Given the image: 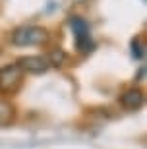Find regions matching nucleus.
Here are the masks:
<instances>
[{"mask_svg":"<svg viewBox=\"0 0 147 149\" xmlns=\"http://www.w3.org/2000/svg\"><path fill=\"white\" fill-rule=\"evenodd\" d=\"M47 41H49V31L41 25H23L12 33V45H16V47L45 45Z\"/></svg>","mask_w":147,"mask_h":149,"instance_id":"nucleus-1","label":"nucleus"},{"mask_svg":"<svg viewBox=\"0 0 147 149\" xmlns=\"http://www.w3.org/2000/svg\"><path fill=\"white\" fill-rule=\"evenodd\" d=\"M14 116H16V111H14V105L10 101H6L0 97V128H6L14 122Z\"/></svg>","mask_w":147,"mask_h":149,"instance_id":"nucleus-6","label":"nucleus"},{"mask_svg":"<svg viewBox=\"0 0 147 149\" xmlns=\"http://www.w3.org/2000/svg\"><path fill=\"white\" fill-rule=\"evenodd\" d=\"M23 81V72L17 64H6L0 68V93H16Z\"/></svg>","mask_w":147,"mask_h":149,"instance_id":"nucleus-2","label":"nucleus"},{"mask_svg":"<svg viewBox=\"0 0 147 149\" xmlns=\"http://www.w3.org/2000/svg\"><path fill=\"white\" fill-rule=\"evenodd\" d=\"M132 54L137 60H143V54H145V45L141 43V39H134L132 41Z\"/></svg>","mask_w":147,"mask_h":149,"instance_id":"nucleus-8","label":"nucleus"},{"mask_svg":"<svg viewBox=\"0 0 147 149\" xmlns=\"http://www.w3.org/2000/svg\"><path fill=\"white\" fill-rule=\"evenodd\" d=\"M17 68L22 70L23 74H31V76H39V74H45L50 68L47 56L41 54H29V56H22L20 60L16 62Z\"/></svg>","mask_w":147,"mask_h":149,"instance_id":"nucleus-4","label":"nucleus"},{"mask_svg":"<svg viewBox=\"0 0 147 149\" xmlns=\"http://www.w3.org/2000/svg\"><path fill=\"white\" fill-rule=\"evenodd\" d=\"M143 101H145L143 91L141 89H136V87L128 89V91H124V93L120 95V105L126 111H137V109H141Z\"/></svg>","mask_w":147,"mask_h":149,"instance_id":"nucleus-5","label":"nucleus"},{"mask_svg":"<svg viewBox=\"0 0 147 149\" xmlns=\"http://www.w3.org/2000/svg\"><path fill=\"white\" fill-rule=\"evenodd\" d=\"M47 60H49V64L50 66H64L66 64V60H68V54H66L62 49H56V50H52L49 56H47Z\"/></svg>","mask_w":147,"mask_h":149,"instance_id":"nucleus-7","label":"nucleus"},{"mask_svg":"<svg viewBox=\"0 0 147 149\" xmlns=\"http://www.w3.org/2000/svg\"><path fill=\"white\" fill-rule=\"evenodd\" d=\"M70 27L74 31V39H76V47L79 52H91V37H89V25L85 19H82L79 16L70 17Z\"/></svg>","mask_w":147,"mask_h":149,"instance_id":"nucleus-3","label":"nucleus"}]
</instances>
